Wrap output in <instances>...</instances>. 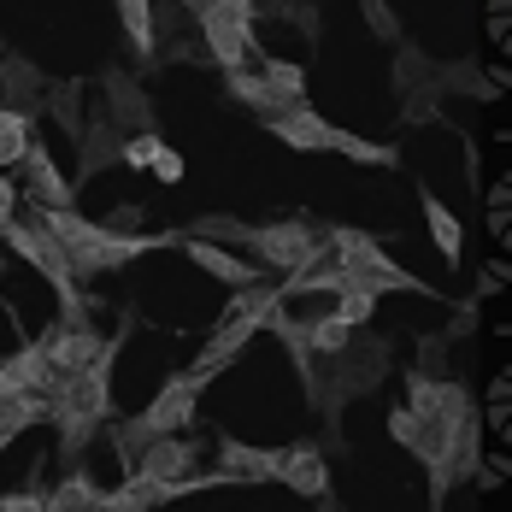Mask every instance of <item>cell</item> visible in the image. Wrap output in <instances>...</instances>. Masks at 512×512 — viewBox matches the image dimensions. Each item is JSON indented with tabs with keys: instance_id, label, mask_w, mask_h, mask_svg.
I'll return each mask as SVG.
<instances>
[{
	"instance_id": "obj_1",
	"label": "cell",
	"mask_w": 512,
	"mask_h": 512,
	"mask_svg": "<svg viewBox=\"0 0 512 512\" xmlns=\"http://www.w3.org/2000/svg\"><path fill=\"white\" fill-rule=\"evenodd\" d=\"M30 224H42L53 242L65 248L71 259V271L77 277H101V271H124V265H136L142 254H159V248H177V236H118V230H106L95 218H83L77 206H65V212H48V206H36V218Z\"/></svg>"
},
{
	"instance_id": "obj_2",
	"label": "cell",
	"mask_w": 512,
	"mask_h": 512,
	"mask_svg": "<svg viewBox=\"0 0 512 512\" xmlns=\"http://www.w3.org/2000/svg\"><path fill=\"white\" fill-rule=\"evenodd\" d=\"M389 365H395L389 336H377V330H354V336H348V348H342V354H330V371H318V395H312V407H318V418L330 424V436H336V442H342L336 418L348 412V401L371 395V389H383V383H389Z\"/></svg>"
},
{
	"instance_id": "obj_3",
	"label": "cell",
	"mask_w": 512,
	"mask_h": 512,
	"mask_svg": "<svg viewBox=\"0 0 512 512\" xmlns=\"http://www.w3.org/2000/svg\"><path fill=\"white\" fill-rule=\"evenodd\" d=\"M277 301H283V295H277V283H265V277H259V283H248V289H236V295H230V307L218 312V324H212V336H206L201 359H195L189 371H195L201 383H212L224 365H236V359H242V348H248L259 330H265V318L277 312Z\"/></svg>"
},
{
	"instance_id": "obj_4",
	"label": "cell",
	"mask_w": 512,
	"mask_h": 512,
	"mask_svg": "<svg viewBox=\"0 0 512 512\" xmlns=\"http://www.w3.org/2000/svg\"><path fill=\"white\" fill-rule=\"evenodd\" d=\"M201 395H206V383L195 377V371H171V383H165L154 401L136 412V418L112 424V448H118V460L136 465V454H142L154 436H171V430L195 424V401H201Z\"/></svg>"
},
{
	"instance_id": "obj_5",
	"label": "cell",
	"mask_w": 512,
	"mask_h": 512,
	"mask_svg": "<svg viewBox=\"0 0 512 512\" xmlns=\"http://www.w3.org/2000/svg\"><path fill=\"white\" fill-rule=\"evenodd\" d=\"M324 248H330V259L342 265V277L359 283V289H371V295H430V301H436V289L418 283L407 265H395V259L383 254V242H371L365 230L336 224V230H324Z\"/></svg>"
},
{
	"instance_id": "obj_6",
	"label": "cell",
	"mask_w": 512,
	"mask_h": 512,
	"mask_svg": "<svg viewBox=\"0 0 512 512\" xmlns=\"http://www.w3.org/2000/svg\"><path fill=\"white\" fill-rule=\"evenodd\" d=\"M0 242H6V254H18L24 265H36V271L48 277L53 295H59V312H89L83 307V295H77V271H71V259H65V248L53 242L42 224L12 218V224H0Z\"/></svg>"
},
{
	"instance_id": "obj_7",
	"label": "cell",
	"mask_w": 512,
	"mask_h": 512,
	"mask_svg": "<svg viewBox=\"0 0 512 512\" xmlns=\"http://www.w3.org/2000/svg\"><path fill=\"white\" fill-rule=\"evenodd\" d=\"M248 254H254L259 271H307L312 259L324 254V236L312 230L307 218H277V224H259L248 230Z\"/></svg>"
},
{
	"instance_id": "obj_8",
	"label": "cell",
	"mask_w": 512,
	"mask_h": 512,
	"mask_svg": "<svg viewBox=\"0 0 512 512\" xmlns=\"http://www.w3.org/2000/svg\"><path fill=\"white\" fill-rule=\"evenodd\" d=\"M195 36L206 42L212 65H224V71H236V65L259 59L254 18H242V12H230V6H201V12H195Z\"/></svg>"
},
{
	"instance_id": "obj_9",
	"label": "cell",
	"mask_w": 512,
	"mask_h": 512,
	"mask_svg": "<svg viewBox=\"0 0 512 512\" xmlns=\"http://www.w3.org/2000/svg\"><path fill=\"white\" fill-rule=\"evenodd\" d=\"M106 336L95 330V318L89 312H59V324H48V336H42V354H48L53 371H89L95 359H101Z\"/></svg>"
},
{
	"instance_id": "obj_10",
	"label": "cell",
	"mask_w": 512,
	"mask_h": 512,
	"mask_svg": "<svg viewBox=\"0 0 512 512\" xmlns=\"http://www.w3.org/2000/svg\"><path fill=\"white\" fill-rule=\"evenodd\" d=\"M101 112L124 130V136L154 130V101H148V89H142L130 71H118V65H106L101 71Z\"/></svg>"
},
{
	"instance_id": "obj_11",
	"label": "cell",
	"mask_w": 512,
	"mask_h": 512,
	"mask_svg": "<svg viewBox=\"0 0 512 512\" xmlns=\"http://www.w3.org/2000/svg\"><path fill=\"white\" fill-rule=\"evenodd\" d=\"M407 407L418 418H430V424H460L465 412H477L471 395H465V383H454V377H424V371L407 377Z\"/></svg>"
},
{
	"instance_id": "obj_12",
	"label": "cell",
	"mask_w": 512,
	"mask_h": 512,
	"mask_svg": "<svg viewBox=\"0 0 512 512\" xmlns=\"http://www.w3.org/2000/svg\"><path fill=\"white\" fill-rule=\"evenodd\" d=\"M71 142H77V177H83V183H95L101 171H112L118 154H124V130H118L106 112H83V130H77Z\"/></svg>"
},
{
	"instance_id": "obj_13",
	"label": "cell",
	"mask_w": 512,
	"mask_h": 512,
	"mask_svg": "<svg viewBox=\"0 0 512 512\" xmlns=\"http://www.w3.org/2000/svg\"><path fill=\"white\" fill-rule=\"evenodd\" d=\"M18 165H24V189H18V195H30V201L48 206V212H65V206H77V189L65 183V171L53 165V154L42 148V142H30Z\"/></svg>"
},
{
	"instance_id": "obj_14",
	"label": "cell",
	"mask_w": 512,
	"mask_h": 512,
	"mask_svg": "<svg viewBox=\"0 0 512 512\" xmlns=\"http://www.w3.org/2000/svg\"><path fill=\"white\" fill-rule=\"evenodd\" d=\"M271 483H283V489H295V495H330V471H324V454L312 448V442H295V448H277V471H271Z\"/></svg>"
},
{
	"instance_id": "obj_15",
	"label": "cell",
	"mask_w": 512,
	"mask_h": 512,
	"mask_svg": "<svg viewBox=\"0 0 512 512\" xmlns=\"http://www.w3.org/2000/svg\"><path fill=\"white\" fill-rule=\"evenodd\" d=\"M195 460H201V448H195L183 430H171V436H154V442L136 454L130 471H148V477H159V483H183V477L195 471Z\"/></svg>"
},
{
	"instance_id": "obj_16",
	"label": "cell",
	"mask_w": 512,
	"mask_h": 512,
	"mask_svg": "<svg viewBox=\"0 0 512 512\" xmlns=\"http://www.w3.org/2000/svg\"><path fill=\"white\" fill-rule=\"evenodd\" d=\"M265 130H271L277 142H289L295 154H330V130H336V124H324L312 106H289V112L265 118Z\"/></svg>"
},
{
	"instance_id": "obj_17",
	"label": "cell",
	"mask_w": 512,
	"mask_h": 512,
	"mask_svg": "<svg viewBox=\"0 0 512 512\" xmlns=\"http://www.w3.org/2000/svg\"><path fill=\"white\" fill-rule=\"evenodd\" d=\"M177 248L195 259L206 277H218V283H230V289H248V283H259V277H265L254 259H242L236 248H212V242H195V236H189V242H177Z\"/></svg>"
},
{
	"instance_id": "obj_18",
	"label": "cell",
	"mask_w": 512,
	"mask_h": 512,
	"mask_svg": "<svg viewBox=\"0 0 512 512\" xmlns=\"http://www.w3.org/2000/svg\"><path fill=\"white\" fill-rule=\"evenodd\" d=\"M436 95L495 101V95H501V71H483L477 59H448V65H436Z\"/></svg>"
},
{
	"instance_id": "obj_19",
	"label": "cell",
	"mask_w": 512,
	"mask_h": 512,
	"mask_svg": "<svg viewBox=\"0 0 512 512\" xmlns=\"http://www.w3.org/2000/svg\"><path fill=\"white\" fill-rule=\"evenodd\" d=\"M42 507H48V512H118V507H112V495H106L95 477H83L77 465L53 483V495H42Z\"/></svg>"
},
{
	"instance_id": "obj_20",
	"label": "cell",
	"mask_w": 512,
	"mask_h": 512,
	"mask_svg": "<svg viewBox=\"0 0 512 512\" xmlns=\"http://www.w3.org/2000/svg\"><path fill=\"white\" fill-rule=\"evenodd\" d=\"M218 471H230V483H271L277 448H248L236 436H218Z\"/></svg>"
},
{
	"instance_id": "obj_21",
	"label": "cell",
	"mask_w": 512,
	"mask_h": 512,
	"mask_svg": "<svg viewBox=\"0 0 512 512\" xmlns=\"http://www.w3.org/2000/svg\"><path fill=\"white\" fill-rule=\"evenodd\" d=\"M42 83H48V77H42V71H36L24 53H6V48H0V95H6L0 106H18V112H30V106L42 101Z\"/></svg>"
},
{
	"instance_id": "obj_22",
	"label": "cell",
	"mask_w": 512,
	"mask_h": 512,
	"mask_svg": "<svg viewBox=\"0 0 512 512\" xmlns=\"http://www.w3.org/2000/svg\"><path fill=\"white\" fill-rule=\"evenodd\" d=\"M224 89H230L236 101L248 106V112H259V124L295 106V101H289V95H277V89H271V83H265L259 71H248V65H236V71H224Z\"/></svg>"
},
{
	"instance_id": "obj_23",
	"label": "cell",
	"mask_w": 512,
	"mask_h": 512,
	"mask_svg": "<svg viewBox=\"0 0 512 512\" xmlns=\"http://www.w3.org/2000/svg\"><path fill=\"white\" fill-rule=\"evenodd\" d=\"M424 201V224H430V242H436V254L448 259V265H460V254H465V230H460V218H454V206L442 201V195H418Z\"/></svg>"
},
{
	"instance_id": "obj_24",
	"label": "cell",
	"mask_w": 512,
	"mask_h": 512,
	"mask_svg": "<svg viewBox=\"0 0 512 512\" xmlns=\"http://www.w3.org/2000/svg\"><path fill=\"white\" fill-rule=\"evenodd\" d=\"M436 83V59L424 48H412V42H395V65H389V89L407 101V95H418V89H430Z\"/></svg>"
},
{
	"instance_id": "obj_25",
	"label": "cell",
	"mask_w": 512,
	"mask_h": 512,
	"mask_svg": "<svg viewBox=\"0 0 512 512\" xmlns=\"http://www.w3.org/2000/svg\"><path fill=\"white\" fill-rule=\"evenodd\" d=\"M42 112H48L53 124L65 130V136H77L83 130V83H71V77H59V83H42Z\"/></svg>"
},
{
	"instance_id": "obj_26",
	"label": "cell",
	"mask_w": 512,
	"mask_h": 512,
	"mask_svg": "<svg viewBox=\"0 0 512 512\" xmlns=\"http://www.w3.org/2000/svg\"><path fill=\"white\" fill-rule=\"evenodd\" d=\"M118 24H124V36H130V48L136 59H159V30H154V0H118Z\"/></svg>"
},
{
	"instance_id": "obj_27",
	"label": "cell",
	"mask_w": 512,
	"mask_h": 512,
	"mask_svg": "<svg viewBox=\"0 0 512 512\" xmlns=\"http://www.w3.org/2000/svg\"><path fill=\"white\" fill-rule=\"evenodd\" d=\"M48 424H53V436H59V465L65 471L83 460V448L101 436V418H83V412H53Z\"/></svg>"
},
{
	"instance_id": "obj_28",
	"label": "cell",
	"mask_w": 512,
	"mask_h": 512,
	"mask_svg": "<svg viewBox=\"0 0 512 512\" xmlns=\"http://www.w3.org/2000/svg\"><path fill=\"white\" fill-rule=\"evenodd\" d=\"M48 412H53L48 395H36V389H30V395H6V401H0V436L18 442L30 424H48Z\"/></svg>"
},
{
	"instance_id": "obj_29",
	"label": "cell",
	"mask_w": 512,
	"mask_h": 512,
	"mask_svg": "<svg viewBox=\"0 0 512 512\" xmlns=\"http://www.w3.org/2000/svg\"><path fill=\"white\" fill-rule=\"evenodd\" d=\"M248 230H254V224H242V218H230V212H206V218H195L183 236L212 242V248H236V254H248Z\"/></svg>"
},
{
	"instance_id": "obj_30",
	"label": "cell",
	"mask_w": 512,
	"mask_h": 512,
	"mask_svg": "<svg viewBox=\"0 0 512 512\" xmlns=\"http://www.w3.org/2000/svg\"><path fill=\"white\" fill-rule=\"evenodd\" d=\"M330 154L354 159V165H371V171H389V165H401V154L389 148V142H365L354 130H330Z\"/></svg>"
},
{
	"instance_id": "obj_31",
	"label": "cell",
	"mask_w": 512,
	"mask_h": 512,
	"mask_svg": "<svg viewBox=\"0 0 512 512\" xmlns=\"http://www.w3.org/2000/svg\"><path fill=\"white\" fill-rule=\"evenodd\" d=\"M36 142V130H30V112H18V106H0V171H18V159L24 148Z\"/></svg>"
},
{
	"instance_id": "obj_32",
	"label": "cell",
	"mask_w": 512,
	"mask_h": 512,
	"mask_svg": "<svg viewBox=\"0 0 512 512\" xmlns=\"http://www.w3.org/2000/svg\"><path fill=\"white\" fill-rule=\"evenodd\" d=\"M259 77H265L277 95H289L295 106H307V71H301L295 59H259Z\"/></svg>"
},
{
	"instance_id": "obj_33",
	"label": "cell",
	"mask_w": 512,
	"mask_h": 512,
	"mask_svg": "<svg viewBox=\"0 0 512 512\" xmlns=\"http://www.w3.org/2000/svg\"><path fill=\"white\" fill-rule=\"evenodd\" d=\"M348 336H354V330H348L336 312H324V318H312V324H307V348H312V354H324V359L342 354V348H348Z\"/></svg>"
},
{
	"instance_id": "obj_34",
	"label": "cell",
	"mask_w": 512,
	"mask_h": 512,
	"mask_svg": "<svg viewBox=\"0 0 512 512\" xmlns=\"http://www.w3.org/2000/svg\"><path fill=\"white\" fill-rule=\"evenodd\" d=\"M359 12H365V30H371L377 42H401V18H395L389 0H359Z\"/></svg>"
},
{
	"instance_id": "obj_35",
	"label": "cell",
	"mask_w": 512,
	"mask_h": 512,
	"mask_svg": "<svg viewBox=\"0 0 512 512\" xmlns=\"http://www.w3.org/2000/svg\"><path fill=\"white\" fill-rule=\"evenodd\" d=\"M159 154V136L154 130H136V136H124V154H118V165H130V171H148Z\"/></svg>"
},
{
	"instance_id": "obj_36",
	"label": "cell",
	"mask_w": 512,
	"mask_h": 512,
	"mask_svg": "<svg viewBox=\"0 0 512 512\" xmlns=\"http://www.w3.org/2000/svg\"><path fill=\"white\" fill-rule=\"evenodd\" d=\"M401 118H407V124H436V118H442V95H436V83H430V89H418V95H407Z\"/></svg>"
},
{
	"instance_id": "obj_37",
	"label": "cell",
	"mask_w": 512,
	"mask_h": 512,
	"mask_svg": "<svg viewBox=\"0 0 512 512\" xmlns=\"http://www.w3.org/2000/svg\"><path fill=\"white\" fill-rule=\"evenodd\" d=\"M418 371L448 377V336H418Z\"/></svg>"
},
{
	"instance_id": "obj_38",
	"label": "cell",
	"mask_w": 512,
	"mask_h": 512,
	"mask_svg": "<svg viewBox=\"0 0 512 512\" xmlns=\"http://www.w3.org/2000/svg\"><path fill=\"white\" fill-rule=\"evenodd\" d=\"M148 171H154L159 183H165V189H171V183H183V154H177V148H165V142H159V154H154V165H148Z\"/></svg>"
},
{
	"instance_id": "obj_39",
	"label": "cell",
	"mask_w": 512,
	"mask_h": 512,
	"mask_svg": "<svg viewBox=\"0 0 512 512\" xmlns=\"http://www.w3.org/2000/svg\"><path fill=\"white\" fill-rule=\"evenodd\" d=\"M101 224L106 230H118V236H136V230H142V206H112Z\"/></svg>"
},
{
	"instance_id": "obj_40",
	"label": "cell",
	"mask_w": 512,
	"mask_h": 512,
	"mask_svg": "<svg viewBox=\"0 0 512 512\" xmlns=\"http://www.w3.org/2000/svg\"><path fill=\"white\" fill-rule=\"evenodd\" d=\"M18 218V183H12V171H0V224H12Z\"/></svg>"
},
{
	"instance_id": "obj_41",
	"label": "cell",
	"mask_w": 512,
	"mask_h": 512,
	"mask_svg": "<svg viewBox=\"0 0 512 512\" xmlns=\"http://www.w3.org/2000/svg\"><path fill=\"white\" fill-rule=\"evenodd\" d=\"M0 512H48V507H42V495H36V489H24V495H6Z\"/></svg>"
},
{
	"instance_id": "obj_42",
	"label": "cell",
	"mask_w": 512,
	"mask_h": 512,
	"mask_svg": "<svg viewBox=\"0 0 512 512\" xmlns=\"http://www.w3.org/2000/svg\"><path fill=\"white\" fill-rule=\"evenodd\" d=\"M177 6H183V12H201V6H212V0H177Z\"/></svg>"
},
{
	"instance_id": "obj_43",
	"label": "cell",
	"mask_w": 512,
	"mask_h": 512,
	"mask_svg": "<svg viewBox=\"0 0 512 512\" xmlns=\"http://www.w3.org/2000/svg\"><path fill=\"white\" fill-rule=\"evenodd\" d=\"M0 277H6V248H0Z\"/></svg>"
},
{
	"instance_id": "obj_44",
	"label": "cell",
	"mask_w": 512,
	"mask_h": 512,
	"mask_svg": "<svg viewBox=\"0 0 512 512\" xmlns=\"http://www.w3.org/2000/svg\"><path fill=\"white\" fill-rule=\"evenodd\" d=\"M0 454H6V436H0Z\"/></svg>"
}]
</instances>
